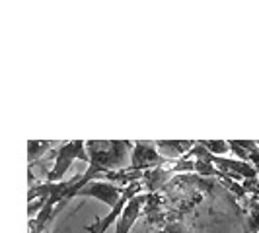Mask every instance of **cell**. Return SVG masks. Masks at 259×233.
I'll return each mask as SVG.
<instances>
[{"instance_id":"1","label":"cell","mask_w":259,"mask_h":233,"mask_svg":"<svg viewBox=\"0 0 259 233\" xmlns=\"http://www.w3.org/2000/svg\"><path fill=\"white\" fill-rule=\"evenodd\" d=\"M86 152H88V163L90 165L86 169V173L76 175V183L68 191L66 200L74 198L78 191L94 179L105 177L107 173L123 171L125 165L131 163L133 142H129V140H88L86 142Z\"/></svg>"},{"instance_id":"2","label":"cell","mask_w":259,"mask_h":233,"mask_svg":"<svg viewBox=\"0 0 259 233\" xmlns=\"http://www.w3.org/2000/svg\"><path fill=\"white\" fill-rule=\"evenodd\" d=\"M74 159L88 161V152H86L84 140H70V142L63 144L59 150H53V167L45 173V183L63 181Z\"/></svg>"},{"instance_id":"3","label":"cell","mask_w":259,"mask_h":233,"mask_svg":"<svg viewBox=\"0 0 259 233\" xmlns=\"http://www.w3.org/2000/svg\"><path fill=\"white\" fill-rule=\"evenodd\" d=\"M166 159L158 154L154 142H146V140H139L133 144V152H131V171L137 173H146L150 169L164 165Z\"/></svg>"},{"instance_id":"4","label":"cell","mask_w":259,"mask_h":233,"mask_svg":"<svg viewBox=\"0 0 259 233\" xmlns=\"http://www.w3.org/2000/svg\"><path fill=\"white\" fill-rule=\"evenodd\" d=\"M123 187L115 185L109 181H92L88 185H84L80 191L76 193V196H84V198H96L100 202H104L105 206L113 208L119 202L121 194H123Z\"/></svg>"},{"instance_id":"5","label":"cell","mask_w":259,"mask_h":233,"mask_svg":"<svg viewBox=\"0 0 259 233\" xmlns=\"http://www.w3.org/2000/svg\"><path fill=\"white\" fill-rule=\"evenodd\" d=\"M141 191H143V183H131L129 187H125V191H123V194H121L119 202L111 208V212H109L105 218L94 221L92 225H88V227H86V231L88 233H104L111 223H115V221L121 218V214H123L125 206L129 204V200L131 198H135V194H141Z\"/></svg>"},{"instance_id":"6","label":"cell","mask_w":259,"mask_h":233,"mask_svg":"<svg viewBox=\"0 0 259 233\" xmlns=\"http://www.w3.org/2000/svg\"><path fill=\"white\" fill-rule=\"evenodd\" d=\"M144 204H146V194H137L135 198H131L129 204L125 206L123 214H121V218L115 221V233H129L137 218L143 214Z\"/></svg>"},{"instance_id":"7","label":"cell","mask_w":259,"mask_h":233,"mask_svg":"<svg viewBox=\"0 0 259 233\" xmlns=\"http://www.w3.org/2000/svg\"><path fill=\"white\" fill-rule=\"evenodd\" d=\"M195 140H154L158 154L166 161H178L195 146Z\"/></svg>"},{"instance_id":"8","label":"cell","mask_w":259,"mask_h":233,"mask_svg":"<svg viewBox=\"0 0 259 233\" xmlns=\"http://www.w3.org/2000/svg\"><path fill=\"white\" fill-rule=\"evenodd\" d=\"M51 146H55L53 142H47V140H29L27 142V163L29 167L41 159V155L51 152Z\"/></svg>"},{"instance_id":"9","label":"cell","mask_w":259,"mask_h":233,"mask_svg":"<svg viewBox=\"0 0 259 233\" xmlns=\"http://www.w3.org/2000/svg\"><path fill=\"white\" fill-rule=\"evenodd\" d=\"M197 144L203 146L212 155H221V157H224V154H228V150H230L226 140H199Z\"/></svg>"},{"instance_id":"10","label":"cell","mask_w":259,"mask_h":233,"mask_svg":"<svg viewBox=\"0 0 259 233\" xmlns=\"http://www.w3.org/2000/svg\"><path fill=\"white\" fill-rule=\"evenodd\" d=\"M156 233H191V231L185 227V223H182V221H166V223H162L158 227Z\"/></svg>"},{"instance_id":"11","label":"cell","mask_w":259,"mask_h":233,"mask_svg":"<svg viewBox=\"0 0 259 233\" xmlns=\"http://www.w3.org/2000/svg\"><path fill=\"white\" fill-rule=\"evenodd\" d=\"M249 225H251V229L253 231L259 233V202L257 200H251L249 202Z\"/></svg>"},{"instance_id":"12","label":"cell","mask_w":259,"mask_h":233,"mask_svg":"<svg viewBox=\"0 0 259 233\" xmlns=\"http://www.w3.org/2000/svg\"><path fill=\"white\" fill-rule=\"evenodd\" d=\"M45 200H47V198H35V200H31V202H27V216H29V220H33V216L39 214V210L43 208Z\"/></svg>"},{"instance_id":"13","label":"cell","mask_w":259,"mask_h":233,"mask_svg":"<svg viewBox=\"0 0 259 233\" xmlns=\"http://www.w3.org/2000/svg\"><path fill=\"white\" fill-rule=\"evenodd\" d=\"M257 150H259V146H257Z\"/></svg>"}]
</instances>
